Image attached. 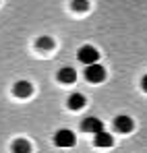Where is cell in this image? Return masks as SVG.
<instances>
[{"label":"cell","instance_id":"cell-6","mask_svg":"<svg viewBox=\"0 0 147 153\" xmlns=\"http://www.w3.org/2000/svg\"><path fill=\"white\" fill-rule=\"evenodd\" d=\"M93 143H96V147H112L114 145V139H112V134L110 132H106V130H99L96 132V139H93Z\"/></svg>","mask_w":147,"mask_h":153},{"label":"cell","instance_id":"cell-9","mask_svg":"<svg viewBox=\"0 0 147 153\" xmlns=\"http://www.w3.org/2000/svg\"><path fill=\"white\" fill-rule=\"evenodd\" d=\"M69 108H71V110H81V108H85V95H83V93H73V95L69 97Z\"/></svg>","mask_w":147,"mask_h":153},{"label":"cell","instance_id":"cell-5","mask_svg":"<svg viewBox=\"0 0 147 153\" xmlns=\"http://www.w3.org/2000/svg\"><path fill=\"white\" fill-rule=\"evenodd\" d=\"M56 79H58L62 85H71V83L77 81V73H75V68H71V66H62V68L58 71Z\"/></svg>","mask_w":147,"mask_h":153},{"label":"cell","instance_id":"cell-12","mask_svg":"<svg viewBox=\"0 0 147 153\" xmlns=\"http://www.w3.org/2000/svg\"><path fill=\"white\" fill-rule=\"evenodd\" d=\"M89 8V2L87 0H73V10H77V13H85Z\"/></svg>","mask_w":147,"mask_h":153},{"label":"cell","instance_id":"cell-3","mask_svg":"<svg viewBox=\"0 0 147 153\" xmlns=\"http://www.w3.org/2000/svg\"><path fill=\"white\" fill-rule=\"evenodd\" d=\"M77 56H79V62H83V64H93V62H98L99 52L96 50L93 46H83V48H79Z\"/></svg>","mask_w":147,"mask_h":153},{"label":"cell","instance_id":"cell-2","mask_svg":"<svg viewBox=\"0 0 147 153\" xmlns=\"http://www.w3.org/2000/svg\"><path fill=\"white\" fill-rule=\"evenodd\" d=\"M85 79L89 81V83H101L104 79H106V68L98 64V62H93V64H87V68H85Z\"/></svg>","mask_w":147,"mask_h":153},{"label":"cell","instance_id":"cell-8","mask_svg":"<svg viewBox=\"0 0 147 153\" xmlns=\"http://www.w3.org/2000/svg\"><path fill=\"white\" fill-rule=\"evenodd\" d=\"M13 91H15L17 97H29L33 93V87H31L29 81H19V83H15V89Z\"/></svg>","mask_w":147,"mask_h":153},{"label":"cell","instance_id":"cell-11","mask_svg":"<svg viewBox=\"0 0 147 153\" xmlns=\"http://www.w3.org/2000/svg\"><path fill=\"white\" fill-rule=\"evenodd\" d=\"M37 50H42V52L54 50V39H52V37H48V35L40 37V39H37Z\"/></svg>","mask_w":147,"mask_h":153},{"label":"cell","instance_id":"cell-4","mask_svg":"<svg viewBox=\"0 0 147 153\" xmlns=\"http://www.w3.org/2000/svg\"><path fill=\"white\" fill-rule=\"evenodd\" d=\"M81 128L85 130V132H99V130H104V122L99 120V118H96V116H87L85 120H83V124H81Z\"/></svg>","mask_w":147,"mask_h":153},{"label":"cell","instance_id":"cell-10","mask_svg":"<svg viewBox=\"0 0 147 153\" xmlns=\"http://www.w3.org/2000/svg\"><path fill=\"white\" fill-rule=\"evenodd\" d=\"M13 153H31V143L25 139H17L13 143Z\"/></svg>","mask_w":147,"mask_h":153},{"label":"cell","instance_id":"cell-7","mask_svg":"<svg viewBox=\"0 0 147 153\" xmlns=\"http://www.w3.org/2000/svg\"><path fill=\"white\" fill-rule=\"evenodd\" d=\"M114 126H116V130L118 132H122V134H126V132H131L133 130V120L128 118V116H116V120H114Z\"/></svg>","mask_w":147,"mask_h":153},{"label":"cell","instance_id":"cell-13","mask_svg":"<svg viewBox=\"0 0 147 153\" xmlns=\"http://www.w3.org/2000/svg\"><path fill=\"white\" fill-rule=\"evenodd\" d=\"M141 87H143V91L147 93V75L143 76V79H141Z\"/></svg>","mask_w":147,"mask_h":153},{"label":"cell","instance_id":"cell-1","mask_svg":"<svg viewBox=\"0 0 147 153\" xmlns=\"http://www.w3.org/2000/svg\"><path fill=\"white\" fill-rule=\"evenodd\" d=\"M75 143H77V137H75L73 130H69V128H62V130H58V132L54 134V145H56V147L69 149V147H73Z\"/></svg>","mask_w":147,"mask_h":153}]
</instances>
